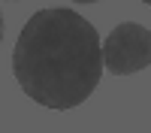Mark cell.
I'll return each instance as SVG.
<instances>
[{"mask_svg":"<svg viewBox=\"0 0 151 133\" xmlns=\"http://www.w3.org/2000/svg\"><path fill=\"white\" fill-rule=\"evenodd\" d=\"M12 76L21 91L55 112L82 106L103 76L97 27L70 9H40L12 48Z\"/></svg>","mask_w":151,"mask_h":133,"instance_id":"cell-1","label":"cell"},{"mask_svg":"<svg viewBox=\"0 0 151 133\" xmlns=\"http://www.w3.org/2000/svg\"><path fill=\"white\" fill-rule=\"evenodd\" d=\"M151 67V30L136 21H121L103 42V70L112 76H133Z\"/></svg>","mask_w":151,"mask_h":133,"instance_id":"cell-2","label":"cell"},{"mask_svg":"<svg viewBox=\"0 0 151 133\" xmlns=\"http://www.w3.org/2000/svg\"><path fill=\"white\" fill-rule=\"evenodd\" d=\"M3 30H6V21H3V9H0V40H3Z\"/></svg>","mask_w":151,"mask_h":133,"instance_id":"cell-3","label":"cell"},{"mask_svg":"<svg viewBox=\"0 0 151 133\" xmlns=\"http://www.w3.org/2000/svg\"><path fill=\"white\" fill-rule=\"evenodd\" d=\"M73 3H100V0H73Z\"/></svg>","mask_w":151,"mask_h":133,"instance_id":"cell-4","label":"cell"},{"mask_svg":"<svg viewBox=\"0 0 151 133\" xmlns=\"http://www.w3.org/2000/svg\"><path fill=\"white\" fill-rule=\"evenodd\" d=\"M142 3H148V6H151V0H142Z\"/></svg>","mask_w":151,"mask_h":133,"instance_id":"cell-5","label":"cell"}]
</instances>
